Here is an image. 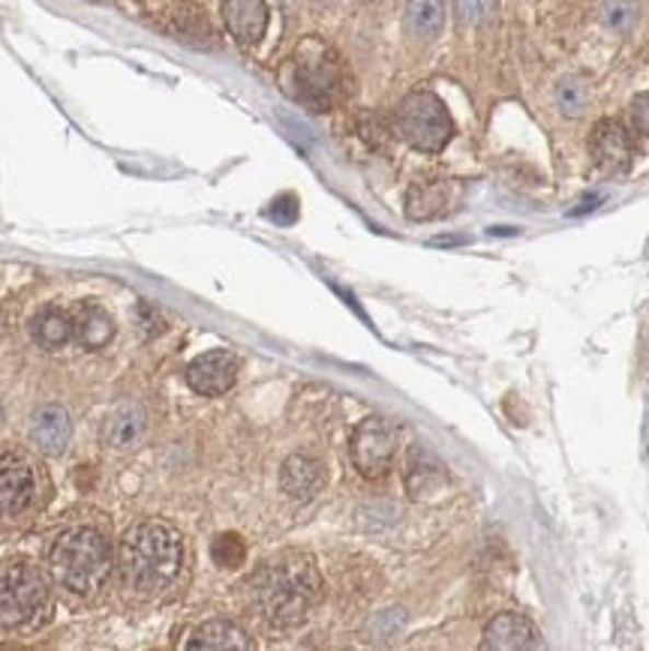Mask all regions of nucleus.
<instances>
[{
    "label": "nucleus",
    "mask_w": 649,
    "mask_h": 651,
    "mask_svg": "<svg viewBox=\"0 0 649 651\" xmlns=\"http://www.w3.org/2000/svg\"><path fill=\"white\" fill-rule=\"evenodd\" d=\"M295 217H298V201H295V196H280L271 205V220H277V222H283V225H289V222H295Z\"/></svg>",
    "instance_id": "obj_27"
},
{
    "label": "nucleus",
    "mask_w": 649,
    "mask_h": 651,
    "mask_svg": "<svg viewBox=\"0 0 649 651\" xmlns=\"http://www.w3.org/2000/svg\"><path fill=\"white\" fill-rule=\"evenodd\" d=\"M449 205V186L442 181H425V184H415L409 189L406 198V213L413 220H433Z\"/></svg>",
    "instance_id": "obj_21"
},
{
    "label": "nucleus",
    "mask_w": 649,
    "mask_h": 651,
    "mask_svg": "<svg viewBox=\"0 0 649 651\" xmlns=\"http://www.w3.org/2000/svg\"><path fill=\"white\" fill-rule=\"evenodd\" d=\"M482 646L494 651L538 649L542 637H538V628L526 616H520V613H499V616L490 618V625L485 628Z\"/></svg>",
    "instance_id": "obj_11"
},
{
    "label": "nucleus",
    "mask_w": 649,
    "mask_h": 651,
    "mask_svg": "<svg viewBox=\"0 0 649 651\" xmlns=\"http://www.w3.org/2000/svg\"><path fill=\"white\" fill-rule=\"evenodd\" d=\"M48 604V582L43 570L12 558L0 568V628L19 630L34 625Z\"/></svg>",
    "instance_id": "obj_5"
},
{
    "label": "nucleus",
    "mask_w": 649,
    "mask_h": 651,
    "mask_svg": "<svg viewBox=\"0 0 649 651\" xmlns=\"http://www.w3.org/2000/svg\"><path fill=\"white\" fill-rule=\"evenodd\" d=\"M72 439V420L67 415V408L60 406H43L36 408L31 418V442L36 451H43L48 456H58L67 451V444Z\"/></svg>",
    "instance_id": "obj_13"
},
{
    "label": "nucleus",
    "mask_w": 649,
    "mask_h": 651,
    "mask_svg": "<svg viewBox=\"0 0 649 651\" xmlns=\"http://www.w3.org/2000/svg\"><path fill=\"white\" fill-rule=\"evenodd\" d=\"M496 0H454L457 7V19L466 24H482L494 12Z\"/></svg>",
    "instance_id": "obj_25"
},
{
    "label": "nucleus",
    "mask_w": 649,
    "mask_h": 651,
    "mask_svg": "<svg viewBox=\"0 0 649 651\" xmlns=\"http://www.w3.org/2000/svg\"><path fill=\"white\" fill-rule=\"evenodd\" d=\"M48 570L72 594H91L103 585L112 570V547L96 528L76 525L51 544Z\"/></svg>",
    "instance_id": "obj_3"
},
{
    "label": "nucleus",
    "mask_w": 649,
    "mask_h": 651,
    "mask_svg": "<svg viewBox=\"0 0 649 651\" xmlns=\"http://www.w3.org/2000/svg\"><path fill=\"white\" fill-rule=\"evenodd\" d=\"M445 484V472H442V463L437 456L425 451V447H415L409 454V468H406V487H409V496L415 499H425L427 492H433Z\"/></svg>",
    "instance_id": "obj_16"
},
{
    "label": "nucleus",
    "mask_w": 649,
    "mask_h": 651,
    "mask_svg": "<svg viewBox=\"0 0 649 651\" xmlns=\"http://www.w3.org/2000/svg\"><path fill=\"white\" fill-rule=\"evenodd\" d=\"M31 334L34 339L43 346V349L55 351L63 349L72 337H76V327H72V315L58 310V306H48L43 313L36 315L34 325H31Z\"/></svg>",
    "instance_id": "obj_18"
},
{
    "label": "nucleus",
    "mask_w": 649,
    "mask_h": 651,
    "mask_svg": "<svg viewBox=\"0 0 649 651\" xmlns=\"http://www.w3.org/2000/svg\"><path fill=\"white\" fill-rule=\"evenodd\" d=\"M631 127L638 129L640 136H649V91L631 100Z\"/></svg>",
    "instance_id": "obj_26"
},
{
    "label": "nucleus",
    "mask_w": 649,
    "mask_h": 651,
    "mask_svg": "<svg viewBox=\"0 0 649 651\" xmlns=\"http://www.w3.org/2000/svg\"><path fill=\"white\" fill-rule=\"evenodd\" d=\"M364 3H373V0H364Z\"/></svg>",
    "instance_id": "obj_29"
},
{
    "label": "nucleus",
    "mask_w": 649,
    "mask_h": 651,
    "mask_svg": "<svg viewBox=\"0 0 649 651\" xmlns=\"http://www.w3.org/2000/svg\"><path fill=\"white\" fill-rule=\"evenodd\" d=\"M72 327H76V339L82 342L84 349H103V346H108V339L115 337L112 318L91 303H84L72 313Z\"/></svg>",
    "instance_id": "obj_17"
},
{
    "label": "nucleus",
    "mask_w": 649,
    "mask_h": 651,
    "mask_svg": "<svg viewBox=\"0 0 649 651\" xmlns=\"http://www.w3.org/2000/svg\"><path fill=\"white\" fill-rule=\"evenodd\" d=\"M556 105L566 117H583L590 108V84L580 75H566L556 84Z\"/></svg>",
    "instance_id": "obj_22"
},
{
    "label": "nucleus",
    "mask_w": 649,
    "mask_h": 651,
    "mask_svg": "<svg viewBox=\"0 0 649 651\" xmlns=\"http://www.w3.org/2000/svg\"><path fill=\"white\" fill-rule=\"evenodd\" d=\"M640 19L638 0H602V24L614 34H628Z\"/></svg>",
    "instance_id": "obj_23"
},
{
    "label": "nucleus",
    "mask_w": 649,
    "mask_h": 651,
    "mask_svg": "<svg viewBox=\"0 0 649 651\" xmlns=\"http://www.w3.org/2000/svg\"><path fill=\"white\" fill-rule=\"evenodd\" d=\"M187 649H250V640L247 633L237 628V625L223 621V618H213V621H205V625L193 633Z\"/></svg>",
    "instance_id": "obj_20"
},
{
    "label": "nucleus",
    "mask_w": 649,
    "mask_h": 651,
    "mask_svg": "<svg viewBox=\"0 0 649 651\" xmlns=\"http://www.w3.org/2000/svg\"><path fill=\"white\" fill-rule=\"evenodd\" d=\"M397 435L385 418H367L358 423L352 435V463L370 480L389 475L391 460H394Z\"/></svg>",
    "instance_id": "obj_7"
},
{
    "label": "nucleus",
    "mask_w": 649,
    "mask_h": 651,
    "mask_svg": "<svg viewBox=\"0 0 649 651\" xmlns=\"http://www.w3.org/2000/svg\"><path fill=\"white\" fill-rule=\"evenodd\" d=\"M289 93L298 103L308 105L310 112H328L340 103L343 96V70L334 48L325 46L316 36L301 39L295 55L289 60Z\"/></svg>",
    "instance_id": "obj_4"
},
{
    "label": "nucleus",
    "mask_w": 649,
    "mask_h": 651,
    "mask_svg": "<svg viewBox=\"0 0 649 651\" xmlns=\"http://www.w3.org/2000/svg\"><path fill=\"white\" fill-rule=\"evenodd\" d=\"M223 22L237 43L256 46L268 31V3L265 0H223Z\"/></svg>",
    "instance_id": "obj_14"
},
{
    "label": "nucleus",
    "mask_w": 649,
    "mask_h": 651,
    "mask_svg": "<svg viewBox=\"0 0 649 651\" xmlns=\"http://www.w3.org/2000/svg\"><path fill=\"white\" fill-rule=\"evenodd\" d=\"M184 565V544L172 525L139 523L120 540L118 568L132 592L157 594L177 580Z\"/></svg>",
    "instance_id": "obj_2"
},
{
    "label": "nucleus",
    "mask_w": 649,
    "mask_h": 651,
    "mask_svg": "<svg viewBox=\"0 0 649 651\" xmlns=\"http://www.w3.org/2000/svg\"><path fill=\"white\" fill-rule=\"evenodd\" d=\"M211 558L225 570L241 568L244 558H247V547H244V540L235 532H225V535H220L211 544Z\"/></svg>",
    "instance_id": "obj_24"
},
{
    "label": "nucleus",
    "mask_w": 649,
    "mask_h": 651,
    "mask_svg": "<svg viewBox=\"0 0 649 651\" xmlns=\"http://www.w3.org/2000/svg\"><path fill=\"white\" fill-rule=\"evenodd\" d=\"M322 3H331V0H322Z\"/></svg>",
    "instance_id": "obj_28"
},
{
    "label": "nucleus",
    "mask_w": 649,
    "mask_h": 651,
    "mask_svg": "<svg viewBox=\"0 0 649 651\" xmlns=\"http://www.w3.org/2000/svg\"><path fill=\"white\" fill-rule=\"evenodd\" d=\"M403 22H406V31L418 39H433L445 24V3L442 0H409Z\"/></svg>",
    "instance_id": "obj_19"
},
{
    "label": "nucleus",
    "mask_w": 649,
    "mask_h": 651,
    "mask_svg": "<svg viewBox=\"0 0 649 651\" xmlns=\"http://www.w3.org/2000/svg\"><path fill=\"white\" fill-rule=\"evenodd\" d=\"M394 127L401 132V139L406 144H413L415 151L439 153L454 136V124L445 103L439 100L437 93L415 91L409 93L394 115Z\"/></svg>",
    "instance_id": "obj_6"
},
{
    "label": "nucleus",
    "mask_w": 649,
    "mask_h": 651,
    "mask_svg": "<svg viewBox=\"0 0 649 651\" xmlns=\"http://www.w3.org/2000/svg\"><path fill=\"white\" fill-rule=\"evenodd\" d=\"M148 432V415L136 403H120L103 423V444L112 451H132Z\"/></svg>",
    "instance_id": "obj_15"
},
{
    "label": "nucleus",
    "mask_w": 649,
    "mask_h": 651,
    "mask_svg": "<svg viewBox=\"0 0 649 651\" xmlns=\"http://www.w3.org/2000/svg\"><path fill=\"white\" fill-rule=\"evenodd\" d=\"M590 156L607 175H623L635 163V139L626 124L614 117L599 120L590 132Z\"/></svg>",
    "instance_id": "obj_9"
},
{
    "label": "nucleus",
    "mask_w": 649,
    "mask_h": 651,
    "mask_svg": "<svg viewBox=\"0 0 649 651\" xmlns=\"http://www.w3.org/2000/svg\"><path fill=\"white\" fill-rule=\"evenodd\" d=\"M237 375V361L232 351L217 349L205 351L196 361L187 367V384L201 396H220L225 394Z\"/></svg>",
    "instance_id": "obj_10"
},
{
    "label": "nucleus",
    "mask_w": 649,
    "mask_h": 651,
    "mask_svg": "<svg viewBox=\"0 0 649 651\" xmlns=\"http://www.w3.org/2000/svg\"><path fill=\"white\" fill-rule=\"evenodd\" d=\"M280 487L289 499L310 501L316 499L325 487V465L310 454H292L280 472Z\"/></svg>",
    "instance_id": "obj_12"
},
{
    "label": "nucleus",
    "mask_w": 649,
    "mask_h": 651,
    "mask_svg": "<svg viewBox=\"0 0 649 651\" xmlns=\"http://www.w3.org/2000/svg\"><path fill=\"white\" fill-rule=\"evenodd\" d=\"M36 501V475L24 456L0 447V523L19 520Z\"/></svg>",
    "instance_id": "obj_8"
},
{
    "label": "nucleus",
    "mask_w": 649,
    "mask_h": 651,
    "mask_svg": "<svg viewBox=\"0 0 649 651\" xmlns=\"http://www.w3.org/2000/svg\"><path fill=\"white\" fill-rule=\"evenodd\" d=\"M250 594L259 616L274 628H298L310 618L322 597V577L313 558L301 553H283V556L265 561L253 580Z\"/></svg>",
    "instance_id": "obj_1"
}]
</instances>
